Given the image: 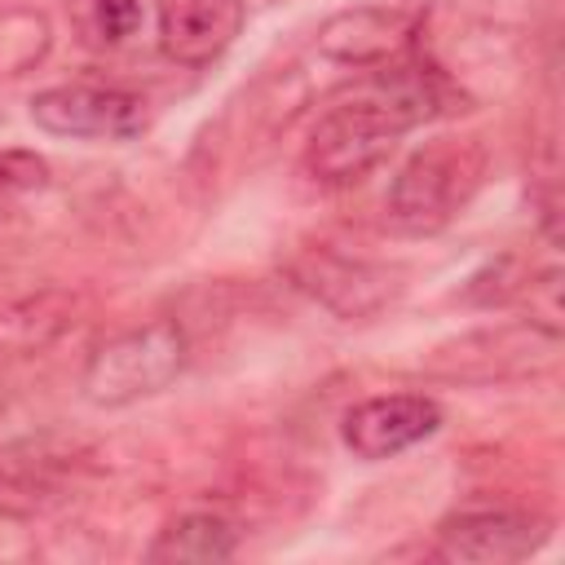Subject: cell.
I'll return each instance as SVG.
<instances>
[{
	"mask_svg": "<svg viewBox=\"0 0 565 565\" xmlns=\"http://www.w3.org/2000/svg\"><path fill=\"white\" fill-rule=\"evenodd\" d=\"M424 31V13L419 9H402V4H358V9H340L318 26V53L327 62L353 66V71H375L402 53H411V44Z\"/></svg>",
	"mask_w": 565,
	"mask_h": 565,
	"instance_id": "cell-8",
	"label": "cell"
},
{
	"mask_svg": "<svg viewBox=\"0 0 565 565\" xmlns=\"http://www.w3.org/2000/svg\"><path fill=\"white\" fill-rule=\"evenodd\" d=\"M35 556V530H31V516L0 499V561H31Z\"/></svg>",
	"mask_w": 565,
	"mask_h": 565,
	"instance_id": "cell-15",
	"label": "cell"
},
{
	"mask_svg": "<svg viewBox=\"0 0 565 565\" xmlns=\"http://www.w3.org/2000/svg\"><path fill=\"white\" fill-rule=\"evenodd\" d=\"M0 212H4V199H0Z\"/></svg>",
	"mask_w": 565,
	"mask_h": 565,
	"instance_id": "cell-16",
	"label": "cell"
},
{
	"mask_svg": "<svg viewBox=\"0 0 565 565\" xmlns=\"http://www.w3.org/2000/svg\"><path fill=\"white\" fill-rule=\"evenodd\" d=\"M53 26L40 9H4L0 13V79H13L49 57Z\"/></svg>",
	"mask_w": 565,
	"mask_h": 565,
	"instance_id": "cell-12",
	"label": "cell"
},
{
	"mask_svg": "<svg viewBox=\"0 0 565 565\" xmlns=\"http://www.w3.org/2000/svg\"><path fill=\"white\" fill-rule=\"evenodd\" d=\"M185 366H190L185 327L177 318H146L137 327L106 335L88 353L79 371V393L102 411H119V406L159 397L185 375Z\"/></svg>",
	"mask_w": 565,
	"mask_h": 565,
	"instance_id": "cell-2",
	"label": "cell"
},
{
	"mask_svg": "<svg viewBox=\"0 0 565 565\" xmlns=\"http://www.w3.org/2000/svg\"><path fill=\"white\" fill-rule=\"evenodd\" d=\"M71 22L88 44L115 49L128 35H137L141 0H71Z\"/></svg>",
	"mask_w": 565,
	"mask_h": 565,
	"instance_id": "cell-13",
	"label": "cell"
},
{
	"mask_svg": "<svg viewBox=\"0 0 565 565\" xmlns=\"http://www.w3.org/2000/svg\"><path fill=\"white\" fill-rule=\"evenodd\" d=\"M547 521L516 508H463L437 521L433 552L459 565H508L525 561L547 543Z\"/></svg>",
	"mask_w": 565,
	"mask_h": 565,
	"instance_id": "cell-7",
	"label": "cell"
},
{
	"mask_svg": "<svg viewBox=\"0 0 565 565\" xmlns=\"http://www.w3.org/2000/svg\"><path fill=\"white\" fill-rule=\"evenodd\" d=\"M490 154L481 137H437L424 141L388 181L384 212L397 234L428 238L441 234L481 190Z\"/></svg>",
	"mask_w": 565,
	"mask_h": 565,
	"instance_id": "cell-1",
	"label": "cell"
},
{
	"mask_svg": "<svg viewBox=\"0 0 565 565\" xmlns=\"http://www.w3.org/2000/svg\"><path fill=\"white\" fill-rule=\"evenodd\" d=\"M291 287H300L309 300H318L327 313L344 322H366L384 313L406 291V269L371 256H353L340 247H300L287 260Z\"/></svg>",
	"mask_w": 565,
	"mask_h": 565,
	"instance_id": "cell-5",
	"label": "cell"
},
{
	"mask_svg": "<svg viewBox=\"0 0 565 565\" xmlns=\"http://www.w3.org/2000/svg\"><path fill=\"white\" fill-rule=\"evenodd\" d=\"M406 132H411V124L393 110V102L366 84L358 97H344L327 115H318V124L305 141L300 168L318 185H331V190L358 185L397 150V141Z\"/></svg>",
	"mask_w": 565,
	"mask_h": 565,
	"instance_id": "cell-3",
	"label": "cell"
},
{
	"mask_svg": "<svg viewBox=\"0 0 565 565\" xmlns=\"http://www.w3.org/2000/svg\"><path fill=\"white\" fill-rule=\"evenodd\" d=\"M44 185H49V159L44 154L18 150V146L0 150V199L31 194V190H44Z\"/></svg>",
	"mask_w": 565,
	"mask_h": 565,
	"instance_id": "cell-14",
	"label": "cell"
},
{
	"mask_svg": "<svg viewBox=\"0 0 565 565\" xmlns=\"http://www.w3.org/2000/svg\"><path fill=\"white\" fill-rule=\"evenodd\" d=\"M159 13V49L177 66L216 62L247 22L243 0H154Z\"/></svg>",
	"mask_w": 565,
	"mask_h": 565,
	"instance_id": "cell-10",
	"label": "cell"
},
{
	"mask_svg": "<svg viewBox=\"0 0 565 565\" xmlns=\"http://www.w3.org/2000/svg\"><path fill=\"white\" fill-rule=\"evenodd\" d=\"M556 358H561V327L521 318V322L468 331L433 349L428 371L441 380H459V384H508V380H525V375L556 366Z\"/></svg>",
	"mask_w": 565,
	"mask_h": 565,
	"instance_id": "cell-4",
	"label": "cell"
},
{
	"mask_svg": "<svg viewBox=\"0 0 565 565\" xmlns=\"http://www.w3.org/2000/svg\"><path fill=\"white\" fill-rule=\"evenodd\" d=\"M437 428H441V406L428 393H380L344 411L340 441L353 450V459L380 463L419 446Z\"/></svg>",
	"mask_w": 565,
	"mask_h": 565,
	"instance_id": "cell-9",
	"label": "cell"
},
{
	"mask_svg": "<svg viewBox=\"0 0 565 565\" xmlns=\"http://www.w3.org/2000/svg\"><path fill=\"white\" fill-rule=\"evenodd\" d=\"M234 552H238L234 521H225L221 512H181L154 534V543L146 547V561L207 565V561H230Z\"/></svg>",
	"mask_w": 565,
	"mask_h": 565,
	"instance_id": "cell-11",
	"label": "cell"
},
{
	"mask_svg": "<svg viewBox=\"0 0 565 565\" xmlns=\"http://www.w3.org/2000/svg\"><path fill=\"white\" fill-rule=\"evenodd\" d=\"M31 124L62 141H132L146 132L150 110L119 84H53L31 102Z\"/></svg>",
	"mask_w": 565,
	"mask_h": 565,
	"instance_id": "cell-6",
	"label": "cell"
}]
</instances>
